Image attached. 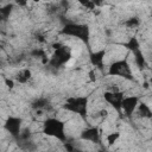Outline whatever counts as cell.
<instances>
[{"label": "cell", "mask_w": 152, "mask_h": 152, "mask_svg": "<svg viewBox=\"0 0 152 152\" xmlns=\"http://www.w3.org/2000/svg\"><path fill=\"white\" fill-rule=\"evenodd\" d=\"M43 132L52 138H56L58 140H64L66 139V133H65V124L57 119V118H49L43 126Z\"/></svg>", "instance_id": "6da1fadb"}, {"label": "cell", "mask_w": 152, "mask_h": 152, "mask_svg": "<svg viewBox=\"0 0 152 152\" xmlns=\"http://www.w3.org/2000/svg\"><path fill=\"white\" fill-rule=\"evenodd\" d=\"M64 108L66 110H70L71 113H76L81 116H86L88 109V96L69 97L65 102Z\"/></svg>", "instance_id": "7a4b0ae2"}, {"label": "cell", "mask_w": 152, "mask_h": 152, "mask_svg": "<svg viewBox=\"0 0 152 152\" xmlns=\"http://www.w3.org/2000/svg\"><path fill=\"white\" fill-rule=\"evenodd\" d=\"M108 72H109L110 76H120V77L127 78V77L131 76V66H129V64L127 63L126 59L115 61L109 66Z\"/></svg>", "instance_id": "3957f363"}, {"label": "cell", "mask_w": 152, "mask_h": 152, "mask_svg": "<svg viewBox=\"0 0 152 152\" xmlns=\"http://www.w3.org/2000/svg\"><path fill=\"white\" fill-rule=\"evenodd\" d=\"M139 104V97L135 95H129V96H124L120 103V109L126 114V115H132L137 107Z\"/></svg>", "instance_id": "277c9868"}, {"label": "cell", "mask_w": 152, "mask_h": 152, "mask_svg": "<svg viewBox=\"0 0 152 152\" xmlns=\"http://www.w3.org/2000/svg\"><path fill=\"white\" fill-rule=\"evenodd\" d=\"M104 57H106V51L104 50H100V51H95L91 57H90V62L95 68H103L104 65Z\"/></svg>", "instance_id": "5b68a950"}, {"label": "cell", "mask_w": 152, "mask_h": 152, "mask_svg": "<svg viewBox=\"0 0 152 152\" xmlns=\"http://www.w3.org/2000/svg\"><path fill=\"white\" fill-rule=\"evenodd\" d=\"M5 127H6V129H7L11 134L15 135V134H18L19 131H20V120L17 119V118H10V119L6 121Z\"/></svg>", "instance_id": "8992f818"}, {"label": "cell", "mask_w": 152, "mask_h": 152, "mask_svg": "<svg viewBox=\"0 0 152 152\" xmlns=\"http://www.w3.org/2000/svg\"><path fill=\"white\" fill-rule=\"evenodd\" d=\"M82 139L91 141V142H96L99 140V133H97V128L95 127H90V128H86L82 133H81Z\"/></svg>", "instance_id": "52a82bcc"}, {"label": "cell", "mask_w": 152, "mask_h": 152, "mask_svg": "<svg viewBox=\"0 0 152 152\" xmlns=\"http://www.w3.org/2000/svg\"><path fill=\"white\" fill-rule=\"evenodd\" d=\"M120 138V133L119 132H110L106 135V140L109 145H113L114 142H116V140Z\"/></svg>", "instance_id": "ba28073f"}, {"label": "cell", "mask_w": 152, "mask_h": 152, "mask_svg": "<svg viewBox=\"0 0 152 152\" xmlns=\"http://www.w3.org/2000/svg\"><path fill=\"white\" fill-rule=\"evenodd\" d=\"M5 84H6L10 89H12V88L14 87V81H13V80H8V78H5Z\"/></svg>", "instance_id": "9c48e42d"}, {"label": "cell", "mask_w": 152, "mask_h": 152, "mask_svg": "<svg viewBox=\"0 0 152 152\" xmlns=\"http://www.w3.org/2000/svg\"><path fill=\"white\" fill-rule=\"evenodd\" d=\"M31 1H33V2H38V1H40V0H31Z\"/></svg>", "instance_id": "30bf717a"}, {"label": "cell", "mask_w": 152, "mask_h": 152, "mask_svg": "<svg viewBox=\"0 0 152 152\" xmlns=\"http://www.w3.org/2000/svg\"><path fill=\"white\" fill-rule=\"evenodd\" d=\"M0 63H1V59H0Z\"/></svg>", "instance_id": "8fae6325"}]
</instances>
